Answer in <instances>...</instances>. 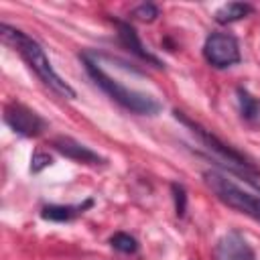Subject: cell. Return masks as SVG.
<instances>
[{
  "instance_id": "7",
  "label": "cell",
  "mask_w": 260,
  "mask_h": 260,
  "mask_svg": "<svg viewBox=\"0 0 260 260\" xmlns=\"http://www.w3.org/2000/svg\"><path fill=\"white\" fill-rule=\"evenodd\" d=\"M215 260H254V252H252L248 240L240 232L232 230L217 240Z\"/></svg>"
},
{
  "instance_id": "4",
  "label": "cell",
  "mask_w": 260,
  "mask_h": 260,
  "mask_svg": "<svg viewBox=\"0 0 260 260\" xmlns=\"http://www.w3.org/2000/svg\"><path fill=\"white\" fill-rule=\"evenodd\" d=\"M203 179H205V185L221 203L260 221V189L258 187L246 189L238 185L234 179H230L228 175L217 171H205Z\"/></svg>"
},
{
  "instance_id": "5",
  "label": "cell",
  "mask_w": 260,
  "mask_h": 260,
  "mask_svg": "<svg viewBox=\"0 0 260 260\" xmlns=\"http://www.w3.org/2000/svg\"><path fill=\"white\" fill-rule=\"evenodd\" d=\"M203 57L215 69H230L240 63V45L230 32H211L203 43Z\"/></svg>"
},
{
  "instance_id": "15",
  "label": "cell",
  "mask_w": 260,
  "mask_h": 260,
  "mask_svg": "<svg viewBox=\"0 0 260 260\" xmlns=\"http://www.w3.org/2000/svg\"><path fill=\"white\" fill-rule=\"evenodd\" d=\"M171 189H173V199H175L177 215L183 217L185 215V209H187V191H185V187L181 183H173Z\"/></svg>"
},
{
  "instance_id": "13",
  "label": "cell",
  "mask_w": 260,
  "mask_h": 260,
  "mask_svg": "<svg viewBox=\"0 0 260 260\" xmlns=\"http://www.w3.org/2000/svg\"><path fill=\"white\" fill-rule=\"evenodd\" d=\"M110 244L114 250L122 252V254H134L138 250V242L136 238H132L130 234H124V232H118L110 238Z\"/></svg>"
},
{
  "instance_id": "9",
  "label": "cell",
  "mask_w": 260,
  "mask_h": 260,
  "mask_svg": "<svg viewBox=\"0 0 260 260\" xmlns=\"http://www.w3.org/2000/svg\"><path fill=\"white\" fill-rule=\"evenodd\" d=\"M116 28H118V41H120V45H122L124 49H128L132 55H136L138 59H142V61H146V63H150V65H154V67H162V65H165L158 57H154V55L142 45L138 32L134 30V26H132L130 22L116 20Z\"/></svg>"
},
{
  "instance_id": "2",
  "label": "cell",
  "mask_w": 260,
  "mask_h": 260,
  "mask_svg": "<svg viewBox=\"0 0 260 260\" xmlns=\"http://www.w3.org/2000/svg\"><path fill=\"white\" fill-rule=\"evenodd\" d=\"M0 32H2V39L18 51V55L24 59V63L28 65V69L35 71V75L51 91H55L57 95H61L65 100H73L75 98V89L53 69V65H51L45 49L41 47V43H37L32 37H28L26 32H22V30L6 24V22L0 24Z\"/></svg>"
},
{
  "instance_id": "6",
  "label": "cell",
  "mask_w": 260,
  "mask_h": 260,
  "mask_svg": "<svg viewBox=\"0 0 260 260\" xmlns=\"http://www.w3.org/2000/svg\"><path fill=\"white\" fill-rule=\"evenodd\" d=\"M4 122L10 126V130L14 134H20L24 138L39 136L47 128V122L35 110H30L28 106L18 104V102H10L4 108Z\"/></svg>"
},
{
  "instance_id": "3",
  "label": "cell",
  "mask_w": 260,
  "mask_h": 260,
  "mask_svg": "<svg viewBox=\"0 0 260 260\" xmlns=\"http://www.w3.org/2000/svg\"><path fill=\"white\" fill-rule=\"evenodd\" d=\"M175 118H177L179 122H183V124L199 138V142H201L211 154H215V158L221 160V165H225V169H228L230 173H234V175H244V179H246L250 185L258 187V185H256L258 171L254 169L252 162H248L246 156H242L238 150H234L232 146H228L225 142H221L213 132H209V130L203 128L201 124H197V122H193L191 118H187L183 112L175 110Z\"/></svg>"
},
{
  "instance_id": "8",
  "label": "cell",
  "mask_w": 260,
  "mask_h": 260,
  "mask_svg": "<svg viewBox=\"0 0 260 260\" xmlns=\"http://www.w3.org/2000/svg\"><path fill=\"white\" fill-rule=\"evenodd\" d=\"M51 144H53V148H55L57 152H61L63 156H67V158H71V160H75V162L93 165V167L106 162V158L100 156L95 150H91L89 146H85V144H81V142H77V140H73V138H69V136H59V138H55Z\"/></svg>"
},
{
  "instance_id": "11",
  "label": "cell",
  "mask_w": 260,
  "mask_h": 260,
  "mask_svg": "<svg viewBox=\"0 0 260 260\" xmlns=\"http://www.w3.org/2000/svg\"><path fill=\"white\" fill-rule=\"evenodd\" d=\"M252 12H254V6L248 2H228L215 10L213 18L219 24H232V22H238V20L250 16Z\"/></svg>"
},
{
  "instance_id": "12",
  "label": "cell",
  "mask_w": 260,
  "mask_h": 260,
  "mask_svg": "<svg viewBox=\"0 0 260 260\" xmlns=\"http://www.w3.org/2000/svg\"><path fill=\"white\" fill-rule=\"evenodd\" d=\"M238 95V108L246 122H260V100L254 98L246 87L236 89Z\"/></svg>"
},
{
  "instance_id": "1",
  "label": "cell",
  "mask_w": 260,
  "mask_h": 260,
  "mask_svg": "<svg viewBox=\"0 0 260 260\" xmlns=\"http://www.w3.org/2000/svg\"><path fill=\"white\" fill-rule=\"evenodd\" d=\"M81 61H83V67H85L87 75L93 79V83L104 93H108L116 104H120L124 110L134 112V114H140V116H156L160 112L162 106H160V102L156 98H152L150 93H144V91L126 87L122 81H118L116 77H112L106 71V67L102 65L98 53H91V51L81 53Z\"/></svg>"
},
{
  "instance_id": "14",
  "label": "cell",
  "mask_w": 260,
  "mask_h": 260,
  "mask_svg": "<svg viewBox=\"0 0 260 260\" xmlns=\"http://www.w3.org/2000/svg\"><path fill=\"white\" fill-rule=\"evenodd\" d=\"M132 16L142 20V22H152L158 16V8L154 4H150V2H144V4H140V6H136L132 10Z\"/></svg>"
},
{
  "instance_id": "10",
  "label": "cell",
  "mask_w": 260,
  "mask_h": 260,
  "mask_svg": "<svg viewBox=\"0 0 260 260\" xmlns=\"http://www.w3.org/2000/svg\"><path fill=\"white\" fill-rule=\"evenodd\" d=\"M93 201L87 199L85 203H79V205H45L43 211H41V217L43 219H49V221H71L75 217H79L87 207H91Z\"/></svg>"
}]
</instances>
